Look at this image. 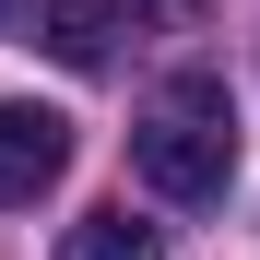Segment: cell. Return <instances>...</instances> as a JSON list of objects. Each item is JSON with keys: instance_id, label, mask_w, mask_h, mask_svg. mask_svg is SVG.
<instances>
[{"instance_id": "cell-1", "label": "cell", "mask_w": 260, "mask_h": 260, "mask_svg": "<svg viewBox=\"0 0 260 260\" xmlns=\"http://www.w3.org/2000/svg\"><path fill=\"white\" fill-rule=\"evenodd\" d=\"M130 166L154 201H225L237 189V95L225 71H178L166 95L130 118Z\"/></svg>"}, {"instance_id": "cell-3", "label": "cell", "mask_w": 260, "mask_h": 260, "mask_svg": "<svg viewBox=\"0 0 260 260\" xmlns=\"http://www.w3.org/2000/svg\"><path fill=\"white\" fill-rule=\"evenodd\" d=\"M36 48L48 59H71V71H107L118 59V36H130V0H36Z\"/></svg>"}, {"instance_id": "cell-4", "label": "cell", "mask_w": 260, "mask_h": 260, "mask_svg": "<svg viewBox=\"0 0 260 260\" xmlns=\"http://www.w3.org/2000/svg\"><path fill=\"white\" fill-rule=\"evenodd\" d=\"M59 260H166V237H154L130 201H107V213H83V225L59 237Z\"/></svg>"}, {"instance_id": "cell-2", "label": "cell", "mask_w": 260, "mask_h": 260, "mask_svg": "<svg viewBox=\"0 0 260 260\" xmlns=\"http://www.w3.org/2000/svg\"><path fill=\"white\" fill-rule=\"evenodd\" d=\"M59 178H71V118L36 107V95H0V213L48 201Z\"/></svg>"}]
</instances>
